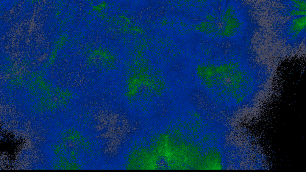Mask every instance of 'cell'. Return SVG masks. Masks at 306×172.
Returning <instances> with one entry per match:
<instances>
[{"label":"cell","mask_w":306,"mask_h":172,"mask_svg":"<svg viewBox=\"0 0 306 172\" xmlns=\"http://www.w3.org/2000/svg\"><path fill=\"white\" fill-rule=\"evenodd\" d=\"M306 25V17H302L293 19L288 30V34L292 39L297 37Z\"/></svg>","instance_id":"cell-1"},{"label":"cell","mask_w":306,"mask_h":172,"mask_svg":"<svg viewBox=\"0 0 306 172\" xmlns=\"http://www.w3.org/2000/svg\"><path fill=\"white\" fill-rule=\"evenodd\" d=\"M293 7L298 10L305 11L306 10L305 1H293Z\"/></svg>","instance_id":"cell-2"},{"label":"cell","mask_w":306,"mask_h":172,"mask_svg":"<svg viewBox=\"0 0 306 172\" xmlns=\"http://www.w3.org/2000/svg\"><path fill=\"white\" fill-rule=\"evenodd\" d=\"M305 11L300 10H293L290 12V15L293 16L303 15H305Z\"/></svg>","instance_id":"cell-3"}]
</instances>
